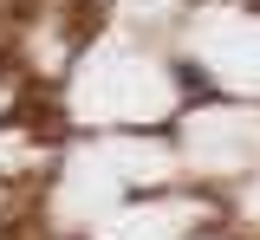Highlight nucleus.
Returning a JSON list of instances; mask_svg holds the SVG:
<instances>
[]
</instances>
